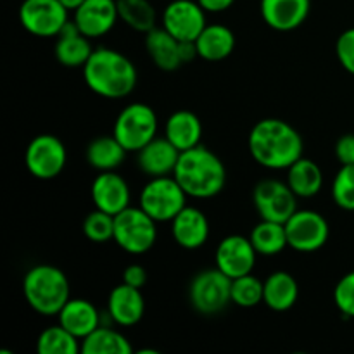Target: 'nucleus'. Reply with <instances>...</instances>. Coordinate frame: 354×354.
Instances as JSON below:
<instances>
[{"label": "nucleus", "mask_w": 354, "mask_h": 354, "mask_svg": "<svg viewBox=\"0 0 354 354\" xmlns=\"http://www.w3.org/2000/svg\"><path fill=\"white\" fill-rule=\"evenodd\" d=\"M189 299L201 315H216L232 303V279L220 268L197 273L189 287Z\"/></svg>", "instance_id": "8"}, {"label": "nucleus", "mask_w": 354, "mask_h": 354, "mask_svg": "<svg viewBox=\"0 0 354 354\" xmlns=\"http://www.w3.org/2000/svg\"><path fill=\"white\" fill-rule=\"evenodd\" d=\"M93 48L90 38L78 30L75 21H68L57 35L54 55L64 68H83L92 55Z\"/></svg>", "instance_id": "21"}, {"label": "nucleus", "mask_w": 354, "mask_h": 354, "mask_svg": "<svg viewBox=\"0 0 354 354\" xmlns=\"http://www.w3.org/2000/svg\"><path fill=\"white\" fill-rule=\"evenodd\" d=\"M86 86L104 99H124L135 90L138 73L133 62L114 48L99 47L83 66Z\"/></svg>", "instance_id": "2"}, {"label": "nucleus", "mask_w": 354, "mask_h": 354, "mask_svg": "<svg viewBox=\"0 0 354 354\" xmlns=\"http://www.w3.org/2000/svg\"><path fill=\"white\" fill-rule=\"evenodd\" d=\"M289 248L297 252H315L324 248L330 235L328 221L311 209H297L286 221Z\"/></svg>", "instance_id": "11"}, {"label": "nucleus", "mask_w": 354, "mask_h": 354, "mask_svg": "<svg viewBox=\"0 0 354 354\" xmlns=\"http://www.w3.org/2000/svg\"><path fill=\"white\" fill-rule=\"evenodd\" d=\"M287 183L297 197L310 199L324 187V173L317 162L303 156L290 168H287Z\"/></svg>", "instance_id": "27"}, {"label": "nucleus", "mask_w": 354, "mask_h": 354, "mask_svg": "<svg viewBox=\"0 0 354 354\" xmlns=\"http://www.w3.org/2000/svg\"><path fill=\"white\" fill-rule=\"evenodd\" d=\"M107 313L114 324L121 327H133L145 313V301L140 289L121 283L111 290L107 297Z\"/></svg>", "instance_id": "19"}, {"label": "nucleus", "mask_w": 354, "mask_h": 354, "mask_svg": "<svg viewBox=\"0 0 354 354\" xmlns=\"http://www.w3.org/2000/svg\"><path fill=\"white\" fill-rule=\"evenodd\" d=\"M82 351L80 339L66 330L61 324L48 327L38 335L37 353L38 354H78Z\"/></svg>", "instance_id": "32"}, {"label": "nucleus", "mask_w": 354, "mask_h": 354, "mask_svg": "<svg viewBox=\"0 0 354 354\" xmlns=\"http://www.w3.org/2000/svg\"><path fill=\"white\" fill-rule=\"evenodd\" d=\"M120 19L116 0H85L75 10L73 21L88 38H100L109 33Z\"/></svg>", "instance_id": "15"}, {"label": "nucleus", "mask_w": 354, "mask_h": 354, "mask_svg": "<svg viewBox=\"0 0 354 354\" xmlns=\"http://www.w3.org/2000/svg\"><path fill=\"white\" fill-rule=\"evenodd\" d=\"M165 137L178 149L180 152L189 151L201 144L203 123L192 111H176L166 121Z\"/></svg>", "instance_id": "24"}, {"label": "nucleus", "mask_w": 354, "mask_h": 354, "mask_svg": "<svg viewBox=\"0 0 354 354\" xmlns=\"http://www.w3.org/2000/svg\"><path fill=\"white\" fill-rule=\"evenodd\" d=\"M335 158L342 165H354V133H346L335 144Z\"/></svg>", "instance_id": "38"}, {"label": "nucleus", "mask_w": 354, "mask_h": 354, "mask_svg": "<svg viewBox=\"0 0 354 354\" xmlns=\"http://www.w3.org/2000/svg\"><path fill=\"white\" fill-rule=\"evenodd\" d=\"M120 19L138 33L156 28V9L149 0H116Z\"/></svg>", "instance_id": "31"}, {"label": "nucleus", "mask_w": 354, "mask_h": 354, "mask_svg": "<svg viewBox=\"0 0 354 354\" xmlns=\"http://www.w3.org/2000/svg\"><path fill=\"white\" fill-rule=\"evenodd\" d=\"M299 297V286L296 279L287 272H273L265 280L263 303L273 311H287L296 304Z\"/></svg>", "instance_id": "26"}, {"label": "nucleus", "mask_w": 354, "mask_h": 354, "mask_svg": "<svg viewBox=\"0 0 354 354\" xmlns=\"http://www.w3.org/2000/svg\"><path fill=\"white\" fill-rule=\"evenodd\" d=\"M256 252L251 239L244 235H228L218 244L214 252V263L225 275L232 280L252 272L256 265Z\"/></svg>", "instance_id": "14"}, {"label": "nucleus", "mask_w": 354, "mask_h": 354, "mask_svg": "<svg viewBox=\"0 0 354 354\" xmlns=\"http://www.w3.org/2000/svg\"><path fill=\"white\" fill-rule=\"evenodd\" d=\"M158 221L152 220L140 206H128L114 216L113 241L130 254H145L151 251L158 239Z\"/></svg>", "instance_id": "5"}, {"label": "nucleus", "mask_w": 354, "mask_h": 354, "mask_svg": "<svg viewBox=\"0 0 354 354\" xmlns=\"http://www.w3.org/2000/svg\"><path fill=\"white\" fill-rule=\"evenodd\" d=\"M252 199L261 220L286 223L297 211V196L289 183L280 180H261L254 187Z\"/></svg>", "instance_id": "12"}, {"label": "nucleus", "mask_w": 354, "mask_h": 354, "mask_svg": "<svg viewBox=\"0 0 354 354\" xmlns=\"http://www.w3.org/2000/svg\"><path fill=\"white\" fill-rule=\"evenodd\" d=\"M303 137L283 120L266 118L258 121L249 133V152L263 168H290L297 159L303 158Z\"/></svg>", "instance_id": "1"}, {"label": "nucleus", "mask_w": 354, "mask_h": 354, "mask_svg": "<svg viewBox=\"0 0 354 354\" xmlns=\"http://www.w3.org/2000/svg\"><path fill=\"white\" fill-rule=\"evenodd\" d=\"M197 54L201 59L218 62L227 59L235 48V35L223 24H207L196 40Z\"/></svg>", "instance_id": "25"}, {"label": "nucleus", "mask_w": 354, "mask_h": 354, "mask_svg": "<svg viewBox=\"0 0 354 354\" xmlns=\"http://www.w3.org/2000/svg\"><path fill=\"white\" fill-rule=\"evenodd\" d=\"M335 54L339 62L348 73L354 75V28L342 31L335 44Z\"/></svg>", "instance_id": "37"}, {"label": "nucleus", "mask_w": 354, "mask_h": 354, "mask_svg": "<svg viewBox=\"0 0 354 354\" xmlns=\"http://www.w3.org/2000/svg\"><path fill=\"white\" fill-rule=\"evenodd\" d=\"M83 234L88 241L97 244L111 241L114 237V216L95 207V211L83 220Z\"/></svg>", "instance_id": "34"}, {"label": "nucleus", "mask_w": 354, "mask_h": 354, "mask_svg": "<svg viewBox=\"0 0 354 354\" xmlns=\"http://www.w3.org/2000/svg\"><path fill=\"white\" fill-rule=\"evenodd\" d=\"M263 297H265V282H261L258 277L248 273L232 280V303L237 306L254 308L263 303Z\"/></svg>", "instance_id": "33"}, {"label": "nucleus", "mask_w": 354, "mask_h": 354, "mask_svg": "<svg viewBox=\"0 0 354 354\" xmlns=\"http://www.w3.org/2000/svg\"><path fill=\"white\" fill-rule=\"evenodd\" d=\"M90 194L97 209L113 216L130 206V187L123 176L114 171H100L93 180Z\"/></svg>", "instance_id": "16"}, {"label": "nucleus", "mask_w": 354, "mask_h": 354, "mask_svg": "<svg viewBox=\"0 0 354 354\" xmlns=\"http://www.w3.org/2000/svg\"><path fill=\"white\" fill-rule=\"evenodd\" d=\"M127 149L116 137H97L86 147V161L97 171H114L123 165Z\"/></svg>", "instance_id": "28"}, {"label": "nucleus", "mask_w": 354, "mask_h": 354, "mask_svg": "<svg viewBox=\"0 0 354 354\" xmlns=\"http://www.w3.org/2000/svg\"><path fill=\"white\" fill-rule=\"evenodd\" d=\"M68 161L64 144L55 135L41 133L28 144L24 162L35 178L52 180L59 176Z\"/></svg>", "instance_id": "10"}, {"label": "nucleus", "mask_w": 354, "mask_h": 354, "mask_svg": "<svg viewBox=\"0 0 354 354\" xmlns=\"http://www.w3.org/2000/svg\"><path fill=\"white\" fill-rule=\"evenodd\" d=\"M311 0H261L263 21L277 31H292L308 19Z\"/></svg>", "instance_id": "17"}, {"label": "nucleus", "mask_w": 354, "mask_h": 354, "mask_svg": "<svg viewBox=\"0 0 354 354\" xmlns=\"http://www.w3.org/2000/svg\"><path fill=\"white\" fill-rule=\"evenodd\" d=\"M83 354H131L130 341L121 332L107 327H97L82 341Z\"/></svg>", "instance_id": "29"}, {"label": "nucleus", "mask_w": 354, "mask_h": 354, "mask_svg": "<svg viewBox=\"0 0 354 354\" xmlns=\"http://www.w3.org/2000/svg\"><path fill=\"white\" fill-rule=\"evenodd\" d=\"M206 10L194 0H173L162 12V28L180 41H196L206 23Z\"/></svg>", "instance_id": "13"}, {"label": "nucleus", "mask_w": 354, "mask_h": 354, "mask_svg": "<svg viewBox=\"0 0 354 354\" xmlns=\"http://www.w3.org/2000/svg\"><path fill=\"white\" fill-rule=\"evenodd\" d=\"M59 324L71 332L80 341L100 327V315L97 308L86 299H69L57 315Z\"/></svg>", "instance_id": "23"}, {"label": "nucleus", "mask_w": 354, "mask_h": 354, "mask_svg": "<svg viewBox=\"0 0 354 354\" xmlns=\"http://www.w3.org/2000/svg\"><path fill=\"white\" fill-rule=\"evenodd\" d=\"M59 2H61L68 10H73V12H75L85 0H59Z\"/></svg>", "instance_id": "41"}, {"label": "nucleus", "mask_w": 354, "mask_h": 354, "mask_svg": "<svg viewBox=\"0 0 354 354\" xmlns=\"http://www.w3.org/2000/svg\"><path fill=\"white\" fill-rule=\"evenodd\" d=\"M171 235L176 244L183 249L203 248L209 239V221L201 209L185 206L171 220Z\"/></svg>", "instance_id": "18"}, {"label": "nucleus", "mask_w": 354, "mask_h": 354, "mask_svg": "<svg viewBox=\"0 0 354 354\" xmlns=\"http://www.w3.org/2000/svg\"><path fill=\"white\" fill-rule=\"evenodd\" d=\"M334 303L344 317L354 318V272L346 273L334 289Z\"/></svg>", "instance_id": "36"}, {"label": "nucleus", "mask_w": 354, "mask_h": 354, "mask_svg": "<svg viewBox=\"0 0 354 354\" xmlns=\"http://www.w3.org/2000/svg\"><path fill=\"white\" fill-rule=\"evenodd\" d=\"M123 282L131 287H137V289H142L147 283V272L140 265L127 266L123 272Z\"/></svg>", "instance_id": "39"}, {"label": "nucleus", "mask_w": 354, "mask_h": 354, "mask_svg": "<svg viewBox=\"0 0 354 354\" xmlns=\"http://www.w3.org/2000/svg\"><path fill=\"white\" fill-rule=\"evenodd\" d=\"M197 2L201 3V7H203L206 12L218 14L230 9V7L235 3V0H197Z\"/></svg>", "instance_id": "40"}, {"label": "nucleus", "mask_w": 354, "mask_h": 354, "mask_svg": "<svg viewBox=\"0 0 354 354\" xmlns=\"http://www.w3.org/2000/svg\"><path fill=\"white\" fill-rule=\"evenodd\" d=\"M145 50L161 71H176L183 62L182 41L165 28H154L145 33Z\"/></svg>", "instance_id": "22"}, {"label": "nucleus", "mask_w": 354, "mask_h": 354, "mask_svg": "<svg viewBox=\"0 0 354 354\" xmlns=\"http://www.w3.org/2000/svg\"><path fill=\"white\" fill-rule=\"evenodd\" d=\"M69 10L59 0H23L19 7L21 26L35 37H57L68 23Z\"/></svg>", "instance_id": "9"}, {"label": "nucleus", "mask_w": 354, "mask_h": 354, "mask_svg": "<svg viewBox=\"0 0 354 354\" xmlns=\"http://www.w3.org/2000/svg\"><path fill=\"white\" fill-rule=\"evenodd\" d=\"M158 133V116L144 102H133L121 109L114 121L113 135L128 152H138Z\"/></svg>", "instance_id": "6"}, {"label": "nucleus", "mask_w": 354, "mask_h": 354, "mask_svg": "<svg viewBox=\"0 0 354 354\" xmlns=\"http://www.w3.org/2000/svg\"><path fill=\"white\" fill-rule=\"evenodd\" d=\"M332 197L341 209L354 211V165H342L332 183Z\"/></svg>", "instance_id": "35"}, {"label": "nucleus", "mask_w": 354, "mask_h": 354, "mask_svg": "<svg viewBox=\"0 0 354 354\" xmlns=\"http://www.w3.org/2000/svg\"><path fill=\"white\" fill-rule=\"evenodd\" d=\"M251 242L256 252L263 256L280 254L289 245L286 225L279 221L261 220L251 232Z\"/></svg>", "instance_id": "30"}, {"label": "nucleus", "mask_w": 354, "mask_h": 354, "mask_svg": "<svg viewBox=\"0 0 354 354\" xmlns=\"http://www.w3.org/2000/svg\"><path fill=\"white\" fill-rule=\"evenodd\" d=\"M173 176L189 197L211 199L225 189L227 169L223 161L204 145L180 152Z\"/></svg>", "instance_id": "3"}, {"label": "nucleus", "mask_w": 354, "mask_h": 354, "mask_svg": "<svg viewBox=\"0 0 354 354\" xmlns=\"http://www.w3.org/2000/svg\"><path fill=\"white\" fill-rule=\"evenodd\" d=\"M23 294L31 310L41 317H57L62 306L71 299L68 277L52 265H38L28 270L23 280Z\"/></svg>", "instance_id": "4"}, {"label": "nucleus", "mask_w": 354, "mask_h": 354, "mask_svg": "<svg viewBox=\"0 0 354 354\" xmlns=\"http://www.w3.org/2000/svg\"><path fill=\"white\" fill-rule=\"evenodd\" d=\"M137 154L138 168L151 178L173 175L180 158V151L166 137H156L145 147H142Z\"/></svg>", "instance_id": "20"}, {"label": "nucleus", "mask_w": 354, "mask_h": 354, "mask_svg": "<svg viewBox=\"0 0 354 354\" xmlns=\"http://www.w3.org/2000/svg\"><path fill=\"white\" fill-rule=\"evenodd\" d=\"M187 192L173 175L156 176L140 192V207L154 221H171L187 206Z\"/></svg>", "instance_id": "7"}]
</instances>
